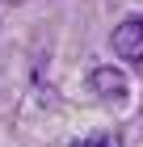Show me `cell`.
I'll list each match as a JSON object with an SVG mask.
<instances>
[{"mask_svg": "<svg viewBox=\"0 0 143 147\" xmlns=\"http://www.w3.org/2000/svg\"><path fill=\"white\" fill-rule=\"evenodd\" d=\"M114 51H118L122 59H131V63H143V21L139 17H131V21H122L118 30H114Z\"/></svg>", "mask_w": 143, "mask_h": 147, "instance_id": "cell-1", "label": "cell"}, {"mask_svg": "<svg viewBox=\"0 0 143 147\" xmlns=\"http://www.w3.org/2000/svg\"><path fill=\"white\" fill-rule=\"evenodd\" d=\"M93 88L101 97H126V76L114 67H93Z\"/></svg>", "mask_w": 143, "mask_h": 147, "instance_id": "cell-2", "label": "cell"}, {"mask_svg": "<svg viewBox=\"0 0 143 147\" xmlns=\"http://www.w3.org/2000/svg\"><path fill=\"white\" fill-rule=\"evenodd\" d=\"M72 147H118V139L105 135V130H97V135H88V139H76Z\"/></svg>", "mask_w": 143, "mask_h": 147, "instance_id": "cell-3", "label": "cell"}]
</instances>
